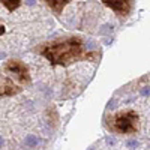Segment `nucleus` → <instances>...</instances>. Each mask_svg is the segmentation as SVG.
Returning a JSON list of instances; mask_svg holds the SVG:
<instances>
[{"mask_svg":"<svg viewBox=\"0 0 150 150\" xmlns=\"http://www.w3.org/2000/svg\"><path fill=\"white\" fill-rule=\"evenodd\" d=\"M35 51L45 57L53 66H71L80 62H96L101 57L98 51L87 50L84 41L78 36L59 38L41 44L35 48Z\"/></svg>","mask_w":150,"mask_h":150,"instance_id":"1","label":"nucleus"},{"mask_svg":"<svg viewBox=\"0 0 150 150\" xmlns=\"http://www.w3.org/2000/svg\"><path fill=\"white\" fill-rule=\"evenodd\" d=\"M108 131L119 135H131L138 132L140 117L134 110H120L110 114L105 120Z\"/></svg>","mask_w":150,"mask_h":150,"instance_id":"2","label":"nucleus"},{"mask_svg":"<svg viewBox=\"0 0 150 150\" xmlns=\"http://www.w3.org/2000/svg\"><path fill=\"white\" fill-rule=\"evenodd\" d=\"M5 71L8 74H11L15 78V81L21 86H29L32 83L30 71H29L27 65L18 59H9L5 63Z\"/></svg>","mask_w":150,"mask_h":150,"instance_id":"3","label":"nucleus"},{"mask_svg":"<svg viewBox=\"0 0 150 150\" xmlns=\"http://www.w3.org/2000/svg\"><path fill=\"white\" fill-rule=\"evenodd\" d=\"M101 3L120 18H126L132 11V0H101Z\"/></svg>","mask_w":150,"mask_h":150,"instance_id":"4","label":"nucleus"},{"mask_svg":"<svg viewBox=\"0 0 150 150\" xmlns=\"http://www.w3.org/2000/svg\"><path fill=\"white\" fill-rule=\"evenodd\" d=\"M21 92V87L15 84L14 80L5 78L3 84L0 86V98H9V96H15Z\"/></svg>","mask_w":150,"mask_h":150,"instance_id":"5","label":"nucleus"},{"mask_svg":"<svg viewBox=\"0 0 150 150\" xmlns=\"http://www.w3.org/2000/svg\"><path fill=\"white\" fill-rule=\"evenodd\" d=\"M42 3H45V6L48 9H51L54 14L60 15L62 12H63V9L72 2V0H41Z\"/></svg>","mask_w":150,"mask_h":150,"instance_id":"6","label":"nucleus"},{"mask_svg":"<svg viewBox=\"0 0 150 150\" xmlns=\"http://www.w3.org/2000/svg\"><path fill=\"white\" fill-rule=\"evenodd\" d=\"M2 3L9 12H14L15 9H18L21 6V0H0Z\"/></svg>","mask_w":150,"mask_h":150,"instance_id":"7","label":"nucleus"},{"mask_svg":"<svg viewBox=\"0 0 150 150\" xmlns=\"http://www.w3.org/2000/svg\"><path fill=\"white\" fill-rule=\"evenodd\" d=\"M3 33H5V26H3L2 23H0V36H2Z\"/></svg>","mask_w":150,"mask_h":150,"instance_id":"8","label":"nucleus"}]
</instances>
